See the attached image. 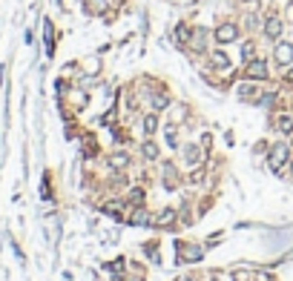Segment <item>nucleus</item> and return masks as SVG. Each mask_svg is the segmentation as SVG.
Masks as SVG:
<instances>
[{
	"label": "nucleus",
	"instance_id": "obj_4",
	"mask_svg": "<svg viewBox=\"0 0 293 281\" xmlns=\"http://www.w3.org/2000/svg\"><path fill=\"white\" fill-rule=\"evenodd\" d=\"M178 258H181V261H198V258H204V247H198V244H184V247H178Z\"/></svg>",
	"mask_w": 293,
	"mask_h": 281
},
{
	"label": "nucleus",
	"instance_id": "obj_13",
	"mask_svg": "<svg viewBox=\"0 0 293 281\" xmlns=\"http://www.w3.org/2000/svg\"><path fill=\"white\" fill-rule=\"evenodd\" d=\"M213 66H216V69H230L227 55H224V52H216V55H213Z\"/></svg>",
	"mask_w": 293,
	"mask_h": 281
},
{
	"label": "nucleus",
	"instance_id": "obj_26",
	"mask_svg": "<svg viewBox=\"0 0 293 281\" xmlns=\"http://www.w3.org/2000/svg\"><path fill=\"white\" fill-rule=\"evenodd\" d=\"M288 81H291V83H293V69H291V72H288Z\"/></svg>",
	"mask_w": 293,
	"mask_h": 281
},
{
	"label": "nucleus",
	"instance_id": "obj_21",
	"mask_svg": "<svg viewBox=\"0 0 293 281\" xmlns=\"http://www.w3.org/2000/svg\"><path fill=\"white\" fill-rule=\"evenodd\" d=\"M239 95H241V98H253V95H256V86H247V83H244V86L239 89Z\"/></svg>",
	"mask_w": 293,
	"mask_h": 281
},
{
	"label": "nucleus",
	"instance_id": "obj_20",
	"mask_svg": "<svg viewBox=\"0 0 293 281\" xmlns=\"http://www.w3.org/2000/svg\"><path fill=\"white\" fill-rule=\"evenodd\" d=\"M167 144H170V147H178V138H175V126H167Z\"/></svg>",
	"mask_w": 293,
	"mask_h": 281
},
{
	"label": "nucleus",
	"instance_id": "obj_5",
	"mask_svg": "<svg viewBox=\"0 0 293 281\" xmlns=\"http://www.w3.org/2000/svg\"><path fill=\"white\" fill-rule=\"evenodd\" d=\"M247 78H253V81H264V78H267V63H264V61H250V63H247Z\"/></svg>",
	"mask_w": 293,
	"mask_h": 281
},
{
	"label": "nucleus",
	"instance_id": "obj_15",
	"mask_svg": "<svg viewBox=\"0 0 293 281\" xmlns=\"http://www.w3.org/2000/svg\"><path fill=\"white\" fill-rule=\"evenodd\" d=\"M279 129H282L285 135H291L293 132V118L291 115H282V118H279Z\"/></svg>",
	"mask_w": 293,
	"mask_h": 281
},
{
	"label": "nucleus",
	"instance_id": "obj_17",
	"mask_svg": "<svg viewBox=\"0 0 293 281\" xmlns=\"http://www.w3.org/2000/svg\"><path fill=\"white\" fill-rule=\"evenodd\" d=\"M170 103V98L167 95H153V109H164Z\"/></svg>",
	"mask_w": 293,
	"mask_h": 281
},
{
	"label": "nucleus",
	"instance_id": "obj_16",
	"mask_svg": "<svg viewBox=\"0 0 293 281\" xmlns=\"http://www.w3.org/2000/svg\"><path fill=\"white\" fill-rule=\"evenodd\" d=\"M172 218H175V210H164L161 215H158V224H161V227H170Z\"/></svg>",
	"mask_w": 293,
	"mask_h": 281
},
{
	"label": "nucleus",
	"instance_id": "obj_1",
	"mask_svg": "<svg viewBox=\"0 0 293 281\" xmlns=\"http://www.w3.org/2000/svg\"><path fill=\"white\" fill-rule=\"evenodd\" d=\"M236 37H239V26H236V23H222V26L216 29V43H222V46H224V43H233Z\"/></svg>",
	"mask_w": 293,
	"mask_h": 281
},
{
	"label": "nucleus",
	"instance_id": "obj_12",
	"mask_svg": "<svg viewBox=\"0 0 293 281\" xmlns=\"http://www.w3.org/2000/svg\"><path fill=\"white\" fill-rule=\"evenodd\" d=\"M155 129H158V115H147V118H144V132L153 135Z\"/></svg>",
	"mask_w": 293,
	"mask_h": 281
},
{
	"label": "nucleus",
	"instance_id": "obj_14",
	"mask_svg": "<svg viewBox=\"0 0 293 281\" xmlns=\"http://www.w3.org/2000/svg\"><path fill=\"white\" fill-rule=\"evenodd\" d=\"M141 152H144V158H150V161H153V158H158V147H155L153 141H147V144L141 147Z\"/></svg>",
	"mask_w": 293,
	"mask_h": 281
},
{
	"label": "nucleus",
	"instance_id": "obj_2",
	"mask_svg": "<svg viewBox=\"0 0 293 281\" xmlns=\"http://www.w3.org/2000/svg\"><path fill=\"white\" fill-rule=\"evenodd\" d=\"M285 161H288V144H276V147L270 149V169L279 172Z\"/></svg>",
	"mask_w": 293,
	"mask_h": 281
},
{
	"label": "nucleus",
	"instance_id": "obj_24",
	"mask_svg": "<svg viewBox=\"0 0 293 281\" xmlns=\"http://www.w3.org/2000/svg\"><path fill=\"white\" fill-rule=\"evenodd\" d=\"M147 255H150L153 261H158V250H155V244H147Z\"/></svg>",
	"mask_w": 293,
	"mask_h": 281
},
{
	"label": "nucleus",
	"instance_id": "obj_8",
	"mask_svg": "<svg viewBox=\"0 0 293 281\" xmlns=\"http://www.w3.org/2000/svg\"><path fill=\"white\" fill-rule=\"evenodd\" d=\"M190 43H193V49H204V43H207V29H195L193 37H190Z\"/></svg>",
	"mask_w": 293,
	"mask_h": 281
},
{
	"label": "nucleus",
	"instance_id": "obj_25",
	"mask_svg": "<svg viewBox=\"0 0 293 281\" xmlns=\"http://www.w3.org/2000/svg\"><path fill=\"white\" fill-rule=\"evenodd\" d=\"M288 15H291V20H293V3H291V6H288Z\"/></svg>",
	"mask_w": 293,
	"mask_h": 281
},
{
	"label": "nucleus",
	"instance_id": "obj_11",
	"mask_svg": "<svg viewBox=\"0 0 293 281\" xmlns=\"http://www.w3.org/2000/svg\"><path fill=\"white\" fill-rule=\"evenodd\" d=\"M147 221H150V213H147L144 207H138V210L132 213V224H138V227H144Z\"/></svg>",
	"mask_w": 293,
	"mask_h": 281
},
{
	"label": "nucleus",
	"instance_id": "obj_18",
	"mask_svg": "<svg viewBox=\"0 0 293 281\" xmlns=\"http://www.w3.org/2000/svg\"><path fill=\"white\" fill-rule=\"evenodd\" d=\"M233 281H253V273L250 270H236L233 273Z\"/></svg>",
	"mask_w": 293,
	"mask_h": 281
},
{
	"label": "nucleus",
	"instance_id": "obj_23",
	"mask_svg": "<svg viewBox=\"0 0 293 281\" xmlns=\"http://www.w3.org/2000/svg\"><path fill=\"white\" fill-rule=\"evenodd\" d=\"M241 55H244V61H250L253 58V43H244L241 46Z\"/></svg>",
	"mask_w": 293,
	"mask_h": 281
},
{
	"label": "nucleus",
	"instance_id": "obj_10",
	"mask_svg": "<svg viewBox=\"0 0 293 281\" xmlns=\"http://www.w3.org/2000/svg\"><path fill=\"white\" fill-rule=\"evenodd\" d=\"M109 164H112V166H118V169H124V166L130 164V155H127V152H115V155L109 158Z\"/></svg>",
	"mask_w": 293,
	"mask_h": 281
},
{
	"label": "nucleus",
	"instance_id": "obj_7",
	"mask_svg": "<svg viewBox=\"0 0 293 281\" xmlns=\"http://www.w3.org/2000/svg\"><path fill=\"white\" fill-rule=\"evenodd\" d=\"M164 175H167V178H164V187L167 189L178 187V184H175V166H172V164H164Z\"/></svg>",
	"mask_w": 293,
	"mask_h": 281
},
{
	"label": "nucleus",
	"instance_id": "obj_19",
	"mask_svg": "<svg viewBox=\"0 0 293 281\" xmlns=\"http://www.w3.org/2000/svg\"><path fill=\"white\" fill-rule=\"evenodd\" d=\"M130 201L135 204V207H141V204H144V192H141V189H132V192H130Z\"/></svg>",
	"mask_w": 293,
	"mask_h": 281
},
{
	"label": "nucleus",
	"instance_id": "obj_22",
	"mask_svg": "<svg viewBox=\"0 0 293 281\" xmlns=\"http://www.w3.org/2000/svg\"><path fill=\"white\" fill-rule=\"evenodd\" d=\"M175 37H178V40L184 43V40L190 37V32H187V26H178V29H175Z\"/></svg>",
	"mask_w": 293,
	"mask_h": 281
},
{
	"label": "nucleus",
	"instance_id": "obj_9",
	"mask_svg": "<svg viewBox=\"0 0 293 281\" xmlns=\"http://www.w3.org/2000/svg\"><path fill=\"white\" fill-rule=\"evenodd\" d=\"M184 158H187V164H198L201 161V149L198 147H184Z\"/></svg>",
	"mask_w": 293,
	"mask_h": 281
},
{
	"label": "nucleus",
	"instance_id": "obj_6",
	"mask_svg": "<svg viewBox=\"0 0 293 281\" xmlns=\"http://www.w3.org/2000/svg\"><path fill=\"white\" fill-rule=\"evenodd\" d=\"M264 34H267L270 40H276V37L282 34V20H279V17H270V20L264 23Z\"/></svg>",
	"mask_w": 293,
	"mask_h": 281
},
{
	"label": "nucleus",
	"instance_id": "obj_3",
	"mask_svg": "<svg viewBox=\"0 0 293 281\" xmlns=\"http://www.w3.org/2000/svg\"><path fill=\"white\" fill-rule=\"evenodd\" d=\"M273 58H276V63H282V66L293 63V43H288V40L276 43V49H273Z\"/></svg>",
	"mask_w": 293,
	"mask_h": 281
}]
</instances>
